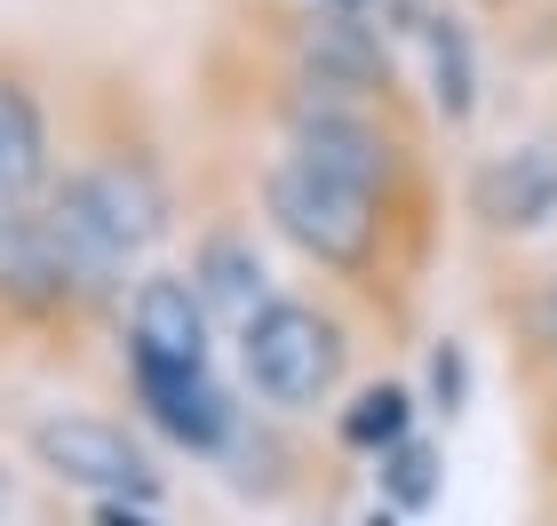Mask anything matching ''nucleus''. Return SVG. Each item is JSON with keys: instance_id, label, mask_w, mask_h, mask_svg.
I'll return each mask as SVG.
<instances>
[{"instance_id": "f257e3e1", "label": "nucleus", "mask_w": 557, "mask_h": 526, "mask_svg": "<svg viewBox=\"0 0 557 526\" xmlns=\"http://www.w3.org/2000/svg\"><path fill=\"white\" fill-rule=\"evenodd\" d=\"M256 199H263L271 240L295 247L326 280V295H343L359 319H383V328L407 319L414 288H422V223L414 216H398L391 199H367L287 152L263 160Z\"/></svg>"}, {"instance_id": "f03ea898", "label": "nucleus", "mask_w": 557, "mask_h": 526, "mask_svg": "<svg viewBox=\"0 0 557 526\" xmlns=\"http://www.w3.org/2000/svg\"><path fill=\"white\" fill-rule=\"evenodd\" d=\"M120 343V295L88 280L48 208L0 223V359L33 375H88Z\"/></svg>"}, {"instance_id": "f8f14e48", "label": "nucleus", "mask_w": 557, "mask_h": 526, "mask_svg": "<svg viewBox=\"0 0 557 526\" xmlns=\"http://www.w3.org/2000/svg\"><path fill=\"white\" fill-rule=\"evenodd\" d=\"M374 487H383V503H391V511H430V503H438V487H446V455H438V439L414 431L407 447H391V455L374 463Z\"/></svg>"}, {"instance_id": "dca6fc26", "label": "nucleus", "mask_w": 557, "mask_h": 526, "mask_svg": "<svg viewBox=\"0 0 557 526\" xmlns=\"http://www.w3.org/2000/svg\"><path fill=\"white\" fill-rule=\"evenodd\" d=\"M326 9H367V0H326Z\"/></svg>"}, {"instance_id": "ddd939ff", "label": "nucleus", "mask_w": 557, "mask_h": 526, "mask_svg": "<svg viewBox=\"0 0 557 526\" xmlns=\"http://www.w3.org/2000/svg\"><path fill=\"white\" fill-rule=\"evenodd\" d=\"M462 399H470V351L462 343H430V391H422V415H462Z\"/></svg>"}, {"instance_id": "2eb2a0df", "label": "nucleus", "mask_w": 557, "mask_h": 526, "mask_svg": "<svg viewBox=\"0 0 557 526\" xmlns=\"http://www.w3.org/2000/svg\"><path fill=\"white\" fill-rule=\"evenodd\" d=\"M534 526H557V487H542V518Z\"/></svg>"}, {"instance_id": "6e6552de", "label": "nucleus", "mask_w": 557, "mask_h": 526, "mask_svg": "<svg viewBox=\"0 0 557 526\" xmlns=\"http://www.w3.org/2000/svg\"><path fill=\"white\" fill-rule=\"evenodd\" d=\"M184 271H191V288L208 295V311H215V328H223V343H232L247 319H256L271 295H278V280H271V256H263V232H256V216H208L191 232V256H184Z\"/></svg>"}, {"instance_id": "0eeeda50", "label": "nucleus", "mask_w": 557, "mask_h": 526, "mask_svg": "<svg viewBox=\"0 0 557 526\" xmlns=\"http://www.w3.org/2000/svg\"><path fill=\"white\" fill-rule=\"evenodd\" d=\"M287 72L311 88H335V96H383L391 105V57L359 9L302 0V16L287 24Z\"/></svg>"}, {"instance_id": "20e7f679", "label": "nucleus", "mask_w": 557, "mask_h": 526, "mask_svg": "<svg viewBox=\"0 0 557 526\" xmlns=\"http://www.w3.org/2000/svg\"><path fill=\"white\" fill-rule=\"evenodd\" d=\"M24 455L72 503H160L168 494V470L144 447V431L104 407H40L24 423Z\"/></svg>"}, {"instance_id": "1a4fd4ad", "label": "nucleus", "mask_w": 557, "mask_h": 526, "mask_svg": "<svg viewBox=\"0 0 557 526\" xmlns=\"http://www.w3.org/2000/svg\"><path fill=\"white\" fill-rule=\"evenodd\" d=\"M57 168H64V152H57V120H48L40 88L16 64H0V223L33 216L48 184H57Z\"/></svg>"}, {"instance_id": "4468645a", "label": "nucleus", "mask_w": 557, "mask_h": 526, "mask_svg": "<svg viewBox=\"0 0 557 526\" xmlns=\"http://www.w3.org/2000/svg\"><path fill=\"white\" fill-rule=\"evenodd\" d=\"M81 526H168L160 503H81Z\"/></svg>"}, {"instance_id": "f3484780", "label": "nucleus", "mask_w": 557, "mask_h": 526, "mask_svg": "<svg viewBox=\"0 0 557 526\" xmlns=\"http://www.w3.org/2000/svg\"><path fill=\"white\" fill-rule=\"evenodd\" d=\"M486 9H502V0H486Z\"/></svg>"}, {"instance_id": "7ed1b4c3", "label": "nucleus", "mask_w": 557, "mask_h": 526, "mask_svg": "<svg viewBox=\"0 0 557 526\" xmlns=\"http://www.w3.org/2000/svg\"><path fill=\"white\" fill-rule=\"evenodd\" d=\"M223 351H232L239 399L256 415H278V423H319L367 383L359 375V351H367L359 343V311H350L343 295L278 288Z\"/></svg>"}, {"instance_id": "9b49d317", "label": "nucleus", "mask_w": 557, "mask_h": 526, "mask_svg": "<svg viewBox=\"0 0 557 526\" xmlns=\"http://www.w3.org/2000/svg\"><path fill=\"white\" fill-rule=\"evenodd\" d=\"M414 33H422V64H430V112H438L446 129H462L478 112V40H470V24L430 9Z\"/></svg>"}, {"instance_id": "423d86ee", "label": "nucleus", "mask_w": 557, "mask_h": 526, "mask_svg": "<svg viewBox=\"0 0 557 526\" xmlns=\"http://www.w3.org/2000/svg\"><path fill=\"white\" fill-rule=\"evenodd\" d=\"M462 216L502 247H525L557 223V136H510L462 175Z\"/></svg>"}, {"instance_id": "39448f33", "label": "nucleus", "mask_w": 557, "mask_h": 526, "mask_svg": "<svg viewBox=\"0 0 557 526\" xmlns=\"http://www.w3.org/2000/svg\"><path fill=\"white\" fill-rule=\"evenodd\" d=\"M215 351H223V328H215L208 295L191 288V271L151 264L128 295V311H120L112 359L120 367H168V375H215Z\"/></svg>"}, {"instance_id": "9d476101", "label": "nucleus", "mask_w": 557, "mask_h": 526, "mask_svg": "<svg viewBox=\"0 0 557 526\" xmlns=\"http://www.w3.org/2000/svg\"><path fill=\"white\" fill-rule=\"evenodd\" d=\"M414 431H422V391L407 375H367V383L326 415V447L350 455V463H383L391 447H407Z\"/></svg>"}]
</instances>
